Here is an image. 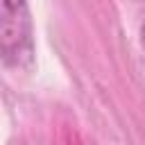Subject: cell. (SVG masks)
<instances>
[{"label": "cell", "mask_w": 145, "mask_h": 145, "mask_svg": "<svg viewBox=\"0 0 145 145\" xmlns=\"http://www.w3.org/2000/svg\"><path fill=\"white\" fill-rule=\"evenodd\" d=\"M34 57L32 23L27 7L0 11V59L7 66L23 68Z\"/></svg>", "instance_id": "1"}, {"label": "cell", "mask_w": 145, "mask_h": 145, "mask_svg": "<svg viewBox=\"0 0 145 145\" xmlns=\"http://www.w3.org/2000/svg\"><path fill=\"white\" fill-rule=\"evenodd\" d=\"M2 7L5 9H20V7H27L25 0H2Z\"/></svg>", "instance_id": "2"}, {"label": "cell", "mask_w": 145, "mask_h": 145, "mask_svg": "<svg viewBox=\"0 0 145 145\" xmlns=\"http://www.w3.org/2000/svg\"><path fill=\"white\" fill-rule=\"evenodd\" d=\"M140 39H143V45H145V25H143V29H140Z\"/></svg>", "instance_id": "3"}]
</instances>
